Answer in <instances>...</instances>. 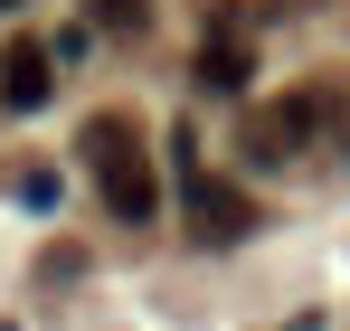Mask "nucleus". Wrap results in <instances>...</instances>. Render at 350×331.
Here are the masks:
<instances>
[{"instance_id": "1", "label": "nucleus", "mask_w": 350, "mask_h": 331, "mask_svg": "<svg viewBox=\"0 0 350 331\" xmlns=\"http://www.w3.org/2000/svg\"><path fill=\"white\" fill-rule=\"evenodd\" d=\"M85 161L105 170V209H114L123 227H142L152 209H161V180H152V161H142V133H133L123 114H95V123H85Z\"/></svg>"}, {"instance_id": "2", "label": "nucleus", "mask_w": 350, "mask_h": 331, "mask_svg": "<svg viewBox=\"0 0 350 331\" xmlns=\"http://www.w3.org/2000/svg\"><path fill=\"white\" fill-rule=\"evenodd\" d=\"M180 218H189L199 246H237L256 209H246V189H228L218 170H180Z\"/></svg>"}, {"instance_id": "3", "label": "nucleus", "mask_w": 350, "mask_h": 331, "mask_svg": "<svg viewBox=\"0 0 350 331\" xmlns=\"http://www.w3.org/2000/svg\"><path fill=\"white\" fill-rule=\"evenodd\" d=\"M48 85H57V57H48V48H29V38L0 48V105H10V114H38Z\"/></svg>"}, {"instance_id": "4", "label": "nucleus", "mask_w": 350, "mask_h": 331, "mask_svg": "<svg viewBox=\"0 0 350 331\" xmlns=\"http://www.w3.org/2000/svg\"><path fill=\"white\" fill-rule=\"evenodd\" d=\"M312 123H322V95H312V85H293L284 105H265L256 152H265V161H284V152H303V142H312Z\"/></svg>"}, {"instance_id": "5", "label": "nucleus", "mask_w": 350, "mask_h": 331, "mask_svg": "<svg viewBox=\"0 0 350 331\" xmlns=\"http://www.w3.org/2000/svg\"><path fill=\"white\" fill-rule=\"evenodd\" d=\"M246 76H256V57L218 29V38H208V57H199V85H208V95H246Z\"/></svg>"}, {"instance_id": "6", "label": "nucleus", "mask_w": 350, "mask_h": 331, "mask_svg": "<svg viewBox=\"0 0 350 331\" xmlns=\"http://www.w3.org/2000/svg\"><path fill=\"white\" fill-rule=\"evenodd\" d=\"M19 199H29V209H57V170L29 161V170H19Z\"/></svg>"}, {"instance_id": "7", "label": "nucleus", "mask_w": 350, "mask_h": 331, "mask_svg": "<svg viewBox=\"0 0 350 331\" xmlns=\"http://www.w3.org/2000/svg\"><path fill=\"white\" fill-rule=\"evenodd\" d=\"M105 19L114 29H142V0H105Z\"/></svg>"}, {"instance_id": "8", "label": "nucleus", "mask_w": 350, "mask_h": 331, "mask_svg": "<svg viewBox=\"0 0 350 331\" xmlns=\"http://www.w3.org/2000/svg\"><path fill=\"white\" fill-rule=\"evenodd\" d=\"M0 10H10V0H0Z\"/></svg>"}]
</instances>
